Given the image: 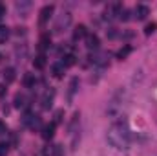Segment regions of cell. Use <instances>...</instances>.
<instances>
[{
    "instance_id": "obj_6",
    "label": "cell",
    "mask_w": 157,
    "mask_h": 156,
    "mask_svg": "<svg viewBox=\"0 0 157 156\" xmlns=\"http://www.w3.org/2000/svg\"><path fill=\"white\" fill-rule=\"evenodd\" d=\"M133 13H135V18H137V20H144V18L150 15V7L144 6V4H139V6H135Z\"/></svg>"
},
{
    "instance_id": "obj_18",
    "label": "cell",
    "mask_w": 157,
    "mask_h": 156,
    "mask_svg": "<svg viewBox=\"0 0 157 156\" xmlns=\"http://www.w3.org/2000/svg\"><path fill=\"white\" fill-rule=\"evenodd\" d=\"M9 39V28L7 26H0V42H6Z\"/></svg>"
},
{
    "instance_id": "obj_23",
    "label": "cell",
    "mask_w": 157,
    "mask_h": 156,
    "mask_svg": "<svg viewBox=\"0 0 157 156\" xmlns=\"http://www.w3.org/2000/svg\"><path fill=\"white\" fill-rule=\"evenodd\" d=\"M77 84H78V79H71V84H70V97H71L73 92L77 90Z\"/></svg>"
},
{
    "instance_id": "obj_27",
    "label": "cell",
    "mask_w": 157,
    "mask_h": 156,
    "mask_svg": "<svg viewBox=\"0 0 157 156\" xmlns=\"http://www.w3.org/2000/svg\"><path fill=\"white\" fill-rule=\"evenodd\" d=\"M6 132H7V129H6V125L0 121V134H6Z\"/></svg>"
},
{
    "instance_id": "obj_16",
    "label": "cell",
    "mask_w": 157,
    "mask_h": 156,
    "mask_svg": "<svg viewBox=\"0 0 157 156\" xmlns=\"http://www.w3.org/2000/svg\"><path fill=\"white\" fill-rule=\"evenodd\" d=\"M15 107H17V109L26 107V97H24L22 94H17V96H15Z\"/></svg>"
},
{
    "instance_id": "obj_15",
    "label": "cell",
    "mask_w": 157,
    "mask_h": 156,
    "mask_svg": "<svg viewBox=\"0 0 157 156\" xmlns=\"http://www.w3.org/2000/svg\"><path fill=\"white\" fill-rule=\"evenodd\" d=\"M33 66H35L37 70H42V68L46 66V57H44V55H37L35 61H33Z\"/></svg>"
},
{
    "instance_id": "obj_19",
    "label": "cell",
    "mask_w": 157,
    "mask_h": 156,
    "mask_svg": "<svg viewBox=\"0 0 157 156\" xmlns=\"http://www.w3.org/2000/svg\"><path fill=\"white\" fill-rule=\"evenodd\" d=\"M62 64L68 68V66H73L75 64V55H71V53H68V55H64V61H62Z\"/></svg>"
},
{
    "instance_id": "obj_7",
    "label": "cell",
    "mask_w": 157,
    "mask_h": 156,
    "mask_svg": "<svg viewBox=\"0 0 157 156\" xmlns=\"http://www.w3.org/2000/svg\"><path fill=\"white\" fill-rule=\"evenodd\" d=\"M53 9H55V7H53L51 4H49V6H44V7L40 9V24H42V26H44V24L49 20V17H51Z\"/></svg>"
},
{
    "instance_id": "obj_1",
    "label": "cell",
    "mask_w": 157,
    "mask_h": 156,
    "mask_svg": "<svg viewBox=\"0 0 157 156\" xmlns=\"http://www.w3.org/2000/svg\"><path fill=\"white\" fill-rule=\"evenodd\" d=\"M106 140L108 143L117 149V151H126L130 147V142H132V134L128 130V127L124 123H113L110 129H108V134H106Z\"/></svg>"
},
{
    "instance_id": "obj_2",
    "label": "cell",
    "mask_w": 157,
    "mask_h": 156,
    "mask_svg": "<svg viewBox=\"0 0 157 156\" xmlns=\"http://www.w3.org/2000/svg\"><path fill=\"white\" fill-rule=\"evenodd\" d=\"M121 11H122V6H121V4H110V6L104 9V18H106V20H115V18H119Z\"/></svg>"
},
{
    "instance_id": "obj_24",
    "label": "cell",
    "mask_w": 157,
    "mask_h": 156,
    "mask_svg": "<svg viewBox=\"0 0 157 156\" xmlns=\"http://www.w3.org/2000/svg\"><path fill=\"white\" fill-rule=\"evenodd\" d=\"M7 151H9V145L2 142V143H0V156H6L7 154Z\"/></svg>"
},
{
    "instance_id": "obj_26",
    "label": "cell",
    "mask_w": 157,
    "mask_h": 156,
    "mask_svg": "<svg viewBox=\"0 0 157 156\" xmlns=\"http://www.w3.org/2000/svg\"><path fill=\"white\" fill-rule=\"evenodd\" d=\"M108 37H110V39H115V37H117V31H115V28H112V30L108 31Z\"/></svg>"
},
{
    "instance_id": "obj_25",
    "label": "cell",
    "mask_w": 157,
    "mask_h": 156,
    "mask_svg": "<svg viewBox=\"0 0 157 156\" xmlns=\"http://www.w3.org/2000/svg\"><path fill=\"white\" fill-rule=\"evenodd\" d=\"M62 114H64V112H62V110H59V112H57V114H55V121H53V123H55V125H57V123H60V121H62Z\"/></svg>"
},
{
    "instance_id": "obj_30",
    "label": "cell",
    "mask_w": 157,
    "mask_h": 156,
    "mask_svg": "<svg viewBox=\"0 0 157 156\" xmlns=\"http://www.w3.org/2000/svg\"><path fill=\"white\" fill-rule=\"evenodd\" d=\"M0 59H2V55H0Z\"/></svg>"
},
{
    "instance_id": "obj_17",
    "label": "cell",
    "mask_w": 157,
    "mask_h": 156,
    "mask_svg": "<svg viewBox=\"0 0 157 156\" xmlns=\"http://www.w3.org/2000/svg\"><path fill=\"white\" fill-rule=\"evenodd\" d=\"M49 44H51V37H49L48 33H44V35L40 37V48L46 50V48H49Z\"/></svg>"
},
{
    "instance_id": "obj_29",
    "label": "cell",
    "mask_w": 157,
    "mask_h": 156,
    "mask_svg": "<svg viewBox=\"0 0 157 156\" xmlns=\"http://www.w3.org/2000/svg\"><path fill=\"white\" fill-rule=\"evenodd\" d=\"M4 92H6V86H4V84H0V97L4 96Z\"/></svg>"
},
{
    "instance_id": "obj_10",
    "label": "cell",
    "mask_w": 157,
    "mask_h": 156,
    "mask_svg": "<svg viewBox=\"0 0 157 156\" xmlns=\"http://www.w3.org/2000/svg\"><path fill=\"white\" fill-rule=\"evenodd\" d=\"M44 156H62V151H60V145H48L44 147Z\"/></svg>"
},
{
    "instance_id": "obj_28",
    "label": "cell",
    "mask_w": 157,
    "mask_h": 156,
    "mask_svg": "<svg viewBox=\"0 0 157 156\" xmlns=\"http://www.w3.org/2000/svg\"><path fill=\"white\" fill-rule=\"evenodd\" d=\"M4 15H6V6H4V4H0V18H2Z\"/></svg>"
},
{
    "instance_id": "obj_3",
    "label": "cell",
    "mask_w": 157,
    "mask_h": 156,
    "mask_svg": "<svg viewBox=\"0 0 157 156\" xmlns=\"http://www.w3.org/2000/svg\"><path fill=\"white\" fill-rule=\"evenodd\" d=\"M71 24V15L70 13H62L59 18H57V22H55V31L57 33H60L64 28H68Z\"/></svg>"
},
{
    "instance_id": "obj_20",
    "label": "cell",
    "mask_w": 157,
    "mask_h": 156,
    "mask_svg": "<svg viewBox=\"0 0 157 156\" xmlns=\"http://www.w3.org/2000/svg\"><path fill=\"white\" fill-rule=\"evenodd\" d=\"M130 51H132V48H130V46H124L122 50H119V51H117V57H119V59H126Z\"/></svg>"
},
{
    "instance_id": "obj_4",
    "label": "cell",
    "mask_w": 157,
    "mask_h": 156,
    "mask_svg": "<svg viewBox=\"0 0 157 156\" xmlns=\"http://www.w3.org/2000/svg\"><path fill=\"white\" fill-rule=\"evenodd\" d=\"M53 97H55V90H46L42 99H40V107L42 110H49L51 105H53Z\"/></svg>"
},
{
    "instance_id": "obj_9",
    "label": "cell",
    "mask_w": 157,
    "mask_h": 156,
    "mask_svg": "<svg viewBox=\"0 0 157 156\" xmlns=\"http://www.w3.org/2000/svg\"><path fill=\"white\" fill-rule=\"evenodd\" d=\"M86 48L88 50H97L99 48V37L95 33H88L86 35Z\"/></svg>"
},
{
    "instance_id": "obj_12",
    "label": "cell",
    "mask_w": 157,
    "mask_h": 156,
    "mask_svg": "<svg viewBox=\"0 0 157 156\" xmlns=\"http://www.w3.org/2000/svg\"><path fill=\"white\" fill-rule=\"evenodd\" d=\"M86 35H88V31H86L84 24H78L77 28L73 30V40H78V39H82V37H86Z\"/></svg>"
},
{
    "instance_id": "obj_13",
    "label": "cell",
    "mask_w": 157,
    "mask_h": 156,
    "mask_svg": "<svg viewBox=\"0 0 157 156\" xmlns=\"http://www.w3.org/2000/svg\"><path fill=\"white\" fill-rule=\"evenodd\" d=\"M35 84H37L35 74H26V76H24V86H26V88H35Z\"/></svg>"
},
{
    "instance_id": "obj_21",
    "label": "cell",
    "mask_w": 157,
    "mask_h": 156,
    "mask_svg": "<svg viewBox=\"0 0 157 156\" xmlns=\"http://www.w3.org/2000/svg\"><path fill=\"white\" fill-rule=\"evenodd\" d=\"M28 7H29V2H26V4H22V2H17V9H18V11H20L24 17H26V9H28Z\"/></svg>"
},
{
    "instance_id": "obj_11",
    "label": "cell",
    "mask_w": 157,
    "mask_h": 156,
    "mask_svg": "<svg viewBox=\"0 0 157 156\" xmlns=\"http://www.w3.org/2000/svg\"><path fill=\"white\" fill-rule=\"evenodd\" d=\"M64 70H66V66H64L62 63H57V64L51 66V74H53L57 79H60L62 76H64Z\"/></svg>"
},
{
    "instance_id": "obj_22",
    "label": "cell",
    "mask_w": 157,
    "mask_h": 156,
    "mask_svg": "<svg viewBox=\"0 0 157 156\" xmlns=\"http://www.w3.org/2000/svg\"><path fill=\"white\" fill-rule=\"evenodd\" d=\"M155 30H157V24L155 22H152V24H148V26L144 28V35H152Z\"/></svg>"
},
{
    "instance_id": "obj_5",
    "label": "cell",
    "mask_w": 157,
    "mask_h": 156,
    "mask_svg": "<svg viewBox=\"0 0 157 156\" xmlns=\"http://www.w3.org/2000/svg\"><path fill=\"white\" fill-rule=\"evenodd\" d=\"M22 121H24V125H28L29 129H37V127H40V117L37 116V114H33V112H26Z\"/></svg>"
},
{
    "instance_id": "obj_14",
    "label": "cell",
    "mask_w": 157,
    "mask_h": 156,
    "mask_svg": "<svg viewBox=\"0 0 157 156\" xmlns=\"http://www.w3.org/2000/svg\"><path fill=\"white\" fill-rule=\"evenodd\" d=\"M15 77H17V76H15V70H13V68H6V70H4V81H6V83H13Z\"/></svg>"
},
{
    "instance_id": "obj_8",
    "label": "cell",
    "mask_w": 157,
    "mask_h": 156,
    "mask_svg": "<svg viewBox=\"0 0 157 156\" xmlns=\"http://www.w3.org/2000/svg\"><path fill=\"white\" fill-rule=\"evenodd\" d=\"M53 136H55V123H48V125H44V127H42V138H44L46 142H49Z\"/></svg>"
}]
</instances>
